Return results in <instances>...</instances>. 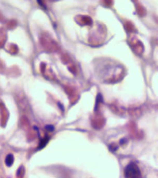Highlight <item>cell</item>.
<instances>
[{
	"label": "cell",
	"instance_id": "cell-4",
	"mask_svg": "<svg viewBox=\"0 0 158 178\" xmlns=\"http://www.w3.org/2000/svg\"><path fill=\"white\" fill-rule=\"evenodd\" d=\"M46 129H47V130H50V131H52L54 128L52 127V126H46Z\"/></svg>",
	"mask_w": 158,
	"mask_h": 178
},
{
	"label": "cell",
	"instance_id": "cell-3",
	"mask_svg": "<svg viewBox=\"0 0 158 178\" xmlns=\"http://www.w3.org/2000/svg\"><path fill=\"white\" fill-rule=\"evenodd\" d=\"M47 142H49V138L46 137V138H44V139H43V142L42 141V143H40V145L38 146V149H42V148H43V147L45 146V144H46Z\"/></svg>",
	"mask_w": 158,
	"mask_h": 178
},
{
	"label": "cell",
	"instance_id": "cell-1",
	"mask_svg": "<svg viewBox=\"0 0 158 178\" xmlns=\"http://www.w3.org/2000/svg\"><path fill=\"white\" fill-rule=\"evenodd\" d=\"M125 178H141V172L135 163L128 164L124 170Z\"/></svg>",
	"mask_w": 158,
	"mask_h": 178
},
{
	"label": "cell",
	"instance_id": "cell-2",
	"mask_svg": "<svg viewBox=\"0 0 158 178\" xmlns=\"http://www.w3.org/2000/svg\"><path fill=\"white\" fill-rule=\"evenodd\" d=\"M13 161H14V157H13V155H12V154H9V155L6 156L5 163H6V165H7V166H11V165L13 164Z\"/></svg>",
	"mask_w": 158,
	"mask_h": 178
}]
</instances>
